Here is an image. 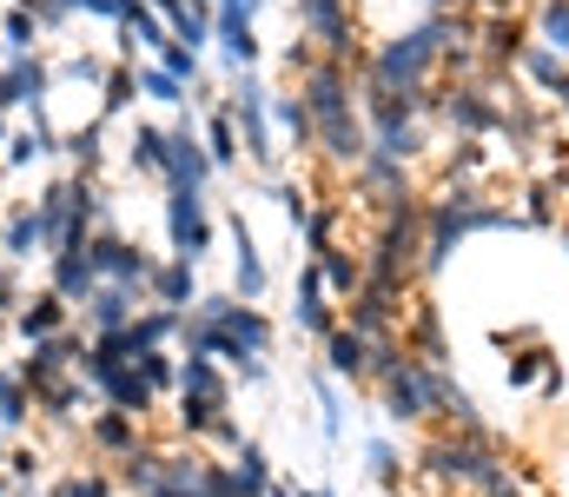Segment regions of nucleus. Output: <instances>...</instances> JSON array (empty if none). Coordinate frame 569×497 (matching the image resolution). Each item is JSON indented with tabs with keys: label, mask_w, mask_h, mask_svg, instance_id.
Returning a JSON list of instances; mask_svg holds the SVG:
<instances>
[{
	"label": "nucleus",
	"mask_w": 569,
	"mask_h": 497,
	"mask_svg": "<svg viewBox=\"0 0 569 497\" xmlns=\"http://www.w3.org/2000/svg\"><path fill=\"white\" fill-rule=\"evenodd\" d=\"M272 338H279V326L259 306H239L232 292H199L186 326H179V358H212L232 378L266 385L272 378Z\"/></svg>",
	"instance_id": "f257e3e1"
},
{
	"label": "nucleus",
	"mask_w": 569,
	"mask_h": 497,
	"mask_svg": "<svg viewBox=\"0 0 569 497\" xmlns=\"http://www.w3.org/2000/svg\"><path fill=\"white\" fill-rule=\"evenodd\" d=\"M219 107L232 113V133H239V153L259 166V179L284 172V153H279V133H272V80L266 73H232Z\"/></svg>",
	"instance_id": "f03ea898"
},
{
	"label": "nucleus",
	"mask_w": 569,
	"mask_h": 497,
	"mask_svg": "<svg viewBox=\"0 0 569 497\" xmlns=\"http://www.w3.org/2000/svg\"><path fill=\"white\" fill-rule=\"evenodd\" d=\"M159 226H166V259L199 266L219 246V212H212V192L199 186H159Z\"/></svg>",
	"instance_id": "7ed1b4c3"
},
{
	"label": "nucleus",
	"mask_w": 569,
	"mask_h": 497,
	"mask_svg": "<svg viewBox=\"0 0 569 497\" xmlns=\"http://www.w3.org/2000/svg\"><path fill=\"white\" fill-rule=\"evenodd\" d=\"M437 113H443V127H457V140H503V133H510V107H503L497 87H483V80L443 87V93H437Z\"/></svg>",
	"instance_id": "20e7f679"
},
{
	"label": "nucleus",
	"mask_w": 569,
	"mask_h": 497,
	"mask_svg": "<svg viewBox=\"0 0 569 497\" xmlns=\"http://www.w3.org/2000/svg\"><path fill=\"white\" fill-rule=\"evenodd\" d=\"M87 259H93V272H100V286H127V292H140L146 299V279H152V266H159V252H146L133 232H120L113 219L87 239Z\"/></svg>",
	"instance_id": "39448f33"
},
{
	"label": "nucleus",
	"mask_w": 569,
	"mask_h": 497,
	"mask_svg": "<svg viewBox=\"0 0 569 497\" xmlns=\"http://www.w3.org/2000/svg\"><path fill=\"white\" fill-rule=\"evenodd\" d=\"M53 107V60L47 53H20V60H0V113H40Z\"/></svg>",
	"instance_id": "423d86ee"
},
{
	"label": "nucleus",
	"mask_w": 569,
	"mask_h": 497,
	"mask_svg": "<svg viewBox=\"0 0 569 497\" xmlns=\"http://www.w3.org/2000/svg\"><path fill=\"white\" fill-rule=\"evenodd\" d=\"M159 186H199V192H212V160H206L192 107L172 113V127H166V172H159Z\"/></svg>",
	"instance_id": "0eeeda50"
},
{
	"label": "nucleus",
	"mask_w": 569,
	"mask_h": 497,
	"mask_svg": "<svg viewBox=\"0 0 569 497\" xmlns=\"http://www.w3.org/2000/svg\"><path fill=\"white\" fill-rule=\"evenodd\" d=\"M291 331L311 338V345H325V338L338 331V299H331L325 272H318L311 259H298V279H291Z\"/></svg>",
	"instance_id": "6e6552de"
},
{
	"label": "nucleus",
	"mask_w": 569,
	"mask_h": 497,
	"mask_svg": "<svg viewBox=\"0 0 569 497\" xmlns=\"http://www.w3.org/2000/svg\"><path fill=\"white\" fill-rule=\"evenodd\" d=\"M80 351H87V331L67 326V331H53V338H40V345H20V358H7V365L27 378V391H40V385H53V378H73Z\"/></svg>",
	"instance_id": "1a4fd4ad"
},
{
	"label": "nucleus",
	"mask_w": 569,
	"mask_h": 497,
	"mask_svg": "<svg viewBox=\"0 0 569 497\" xmlns=\"http://www.w3.org/2000/svg\"><path fill=\"white\" fill-rule=\"evenodd\" d=\"M219 226H226V239H232V299H239V306H259V299L272 292V272H266L259 232L246 226V212H226Z\"/></svg>",
	"instance_id": "9d476101"
},
{
	"label": "nucleus",
	"mask_w": 569,
	"mask_h": 497,
	"mask_svg": "<svg viewBox=\"0 0 569 497\" xmlns=\"http://www.w3.org/2000/svg\"><path fill=\"white\" fill-rule=\"evenodd\" d=\"M146 438H152V425L127 418V411H107V405H93V418L80 425V445H87L93 465H120L127 451H140Z\"/></svg>",
	"instance_id": "9b49d317"
},
{
	"label": "nucleus",
	"mask_w": 569,
	"mask_h": 497,
	"mask_svg": "<svg viewBox=\"0 0 569 497\" xmlns=\"http://www.w3.org/2000/svg\"><path fill=\"white\" fill-rule=\"evenodd\" d=\"M47 252H53V232L40 226V212H33V199H20V206H7L0 212V266H47Z\"/></svg>",
	"instance_id": "f8f14e48"
},
{
	"label": "nucleus",
	"mask_w": 569,
	"mask_h": 497,
	"mask_svg": "<svg viewBox=\"0 0 569 497\" xmlns=\"http://www.w3.org/2000/svg\"><path fill=\"white\" fill-rule=\"evenodd\" d=\"M73 326V306L53 292V286H33L27 299H20V312L7 319V338H20V345H40V338H53V331Z\"/></svg>",
	"instance_id": "ddd939ff"
},
{
	"label": "nucleus",
	"mask_w": 569,
	"mask_h": 497,
	"mask_svg": "<svg viewBox=\"0 0 569 497\" xmlns=\"http://www.w3.org/2000/svg\"><path fill=\"white\" fill-rule=\"evenodd\" d=\"M192 299H199V266H186V259H166L159 252V266H152V279H146V306H159V312H192Z\"/></svg>",
	"instance_id": "4468645a"
},
{
	"label": "nucleus",
	"mask_w": 569,
	"mask_h": 497,
	"mask_svg": "<svg viewBox=\"0 0 569 497\" xmlns=\"http://www.w3.org/2000/svg\"><path fill=\"white\" fill-rule=\"evenodd\" d=\"M140 292H127V286H93V299L73 312V326L87 331V338H100V331H120V326H133L140 319Z\"/></svg>",
	"instance_id": "2eb2a0df"
},
{
	"label": "nucleus",
	"mask_w": 569,
	"mask_h": 497,
	"mask_svg": "<svg viewBox=\"0 0 569 497\" xmlns=\"http://www.w3.org/2000/svg\"><path fill=\"white\" fill-rule=\"evenodd\" d=\"M318 351H325V365H318L325 378H338V385H371V338H358L345 319H338V331H331Z\"/></svg>",
	"instance_id": "dca6fc26"
},
{
	"label": "nucleus",
	"mask_w": 569,
	"mask_h": 497,
	"mask_svg": "<svg viewBox=\"0 0 569 497\" xmlns=\"http://www.w3.org/2000/svg\"><path fill=\"white\" fill-rule=\"evenodd\" d=\"M107 120L100 113H87V120H73V127H60V160H67V172H107Z\"/></svg>",
	"instance_id": "f3484780"
},
{
	"label": "nucleus",
	"mask_w": 569,
	"mask_h": 497,
	"mask_svg": "<svg viewBox=\"0 0 569 497\" xmlns=\"http://www.w3.org/2000/svg\"><path fill=\"white\" fill-rule=\"evenodd\" d=\"M47 286L80 312L87 299H93V286H100V272H93V259H87V246H67V252H47Z\"/></svg>",
	"instance_id": "a211bd4d"
},
{
	"label": "nucleus",
	"mask_w": 569,
	"mask_h": 497,
	"mask_svg": "<svg viewBox=\"0 0 569 497\" xmlns=\"http://www.w3.org/2000/svg\"><path fill=\"white\" fill-rule=\"evenodd\" d=\"M311 266L325 272V286H331V299H338V306H351V299L365 292V252H358V246L331 239L325 252H311Z\"/></svg>",
	"instance_id": "6ab92c4d"
},
{
	"label": "nucleus",
	"mask_w": 569,
	"mask_h": 497,
	"mask_svg": "<svg viewBox=\"0 0 569 497\" xmlns=\"http://www.w3.org/2000/svg\"><path fill=\"white\" fill-rule=\"evenodd\" d=\"M93 398H100L107 411H127V418H140V425H152V411H159V398L146 391V378L133 371V365H120V371H107V378L93 385Z\"/></svg>",
	"instance_id": "aec40b11"
},
{
	"label": "nucleus",
	"mask_w": 569,
	"mask_h": 497,
	"mask_svg": "<svg viewBox=\"0 0 569 497\" xmlns=\"http://www.w3.org/2000/svg\"><path fill=\"white\" fill-rule=\"evenodd\" d=\"M272 133H279V153L311 160V113H305L298 87H272Z\"/></svg>",
	"instance_id": "412c9836"
},
{
	"label": "nucleus",
	"mask_w": 569,
	"mask_h": 497,
	"mask_svg": "<svg viewBox=\"0 0 569 497\" xmlns=\"http://www.w3.org/2000/svg\"><path fill=\"white\" fill-rule=\"evenodd\" d=\"M120 160H127V172L159 179V172H166V127L146 120V113H133V120H127V140H120Z\"/></svg>",
	"instance_id": "4be33fe9"
},
{
	"label": "nucleus",
	"mask_w": 569,
	"mask_h": 497,
	"mask_svg": "<svg viewBox=\"0 0 569 497\" xmlns=\"http://www.w3.org/2000/svg\"><path fill=\"white\" fill-rule=\"evenodd\" d=\"M199 140H206V160H212V172H232V166H246V153H239V133H232V113L212 100V107H199Z\"/></svg>",
	"instance_id": "5701e85b"
},
{
	"label": "nucleus",
	"mask_w": 569,
	"mask_h": 497,
	"mask_svg": "<svg viewBox=\"0 0 569 497\" xmlns=\"http://www.w3.org/2000/svg\"><path fill=\"white\" fill-rule=\"evenodd\" d=\"M133 107H140L133 60H113V67H107V80H100V100H93V113H100L107 127H120V120H133Z\"/></svg>",
	"instance_id": "b1692460"
},
{
	"label": "nucleus",
	"mask_w": 569,
	"mask_h": 497,
	"mask_svg": "<svg viewBox=\"0 0 569 497\" xmlns=\"http://www.w3.org/2000/svg\"><path fill=\"white\" fill-rule=\"evenodd\" d=\"M33 431V391H27V378L0 358V438H27Z\"/></svg>",
	"instance_id": "393cba45"
},
{
	"label": "nucleus",
	"mask_w": 569,
	"mask_h": 497,
	"mask_svg": "<svg viewBox=\"0 0 569 497\" xmlns=\"http://www.w3.org/2000/svg\"><path fill=\"white\" fill-rule=\"evenodd\" d=\"M133 80H140V107H166V113H186L192 93L159 67V60H133Z\"/></svg>",
	"instance_id": "a878e982"
},
{
	"label": "nucleus",
	"mask_w": 569,
	"mask_h": 497,
	"mask_svg": "<svg viewBox=\"0 0 569 497\" xmlns=\"http://www.w3.org/2000/svg\"><path fill=\"white\" fill-rule=\"evenodd\" d=\"M365 471H371L385 491H405V471H411V465H405V445H398L391 431H371V438H365Z\"/></svg>",
	"instance_id": "bb28decb"
},
{
	"label": "nucleus",
	"mask_w": 569,
	"mask_h": 497,
	"mask_svg": "<svg viewBox=\"0 0 569 497\" xmlns=\"http://www.w3.org/2000/svg\"><path fill=\"white\" fill-rule=\"evenodd\" d=\"M47 465H53V458H47L40 438H13V445H7V485H13V491H40V485H47Z\"/></svg>",
	"instance_id": "cd10ccee"
},
{
	"label": "nucleus",
	"mask_w": 569,
	"mask_h": 497,
	"mask_svg": "<svg viewBox=\"0 0 569 497\" xmlns=\"http://www.w3.org/2000/svg\"><path fill=\"white\" fill-rule=\"evenodd\" d=\"M226 465H232V478H239V491H246V497H259V491H272V485H279V471H272V451H266L259 438H246V445H239Z\"/></svg>",
	"instance_id": "c85d7f7f"
},
{
	"label": "nucleus",
	"mask_w": 569,
	"mask_h": 497,
	"mask_svg": "<svg viewBox=\"0 0 569 497\" xmlns=\"http://www.w3.org/2000/svg\"><path fill=\"white\" fill-rule=\"evenodd\" d=\"M517 67L537 80V93L543 100H563V87H569V67L550 53V47H537V40H523V53H517Z\"/></svg>",
	"instance_id": "c756f323"
},
{
	"label": "nucleus",
	"mask_w": 569,
	"mask_h": 497,
	"mask_svg": "<svg viewBox=\"0 0 569 497\" xmlns=\"http://www.w3.org/2000/svg\"><path fill=\"white\" fill-rule=\"evenodd\" d=\"M47 491L53 497H120V485H113L107 465H67L60 478H47Z\"/></svg>",
	"instance_id": "7c9ffc66"
},
{
	"label": "nucleus",
	"mask_w": 569,
	"mask_h": 497,
	"mask_svg": "<svg viewBox=\"0 0 569 497\" xmlns=\"http://www.w3.org/2000/svg\"><path fill=\"white\" fill-rule=\"evenodd\" d=\"M530 40L550 47L569 67V0H537V20H530Z\"/></svg>",
	"instance_id": "2f4dec72"
},
{
	"label": "nucleus",
	"mask_w": 569,
	"mask_h": 497,
	"mask_svg": "<svg viewBox=\"0 0 569 497\" xmlns=\"http://www.w3.org/2000/svg\"><path fill=\"white\" fill-rule=\"evenodd\" d=\"M159 20H166V33H172L179 47H192V53H206V47H212V13H206V7L179 0V7H172V13H159Z\"/></svg>",
	"instance_id": "473e14b6"
},
{
	"label": "nucleus",
	"mask_w": 569,
	"mask_h": 497,
	"mask_svg": "<svg viewBox=\"0 0 569 497\" xmlns=\"http://www.w3.org/2000/svg\"><path fill=\"white\" fill-rule=\"evenodd\" d=\"M0 47H7V60H20V53H40L47 33H40V20L27 7H0Z\"/></svg>",
	"instance_id": "72a5a7b5"
},
{
	"label": "nucleus",
	"mask_w": 569,
	"mask_h": 497,
	"mask_svg": "<svg viewBox=\"0 0 569 497\" xmlns=\"http://www.w3.org/2000/svg\"><path fill=\"white\" fill-rule=\"evenodd\" d=\"M311 398H318V431H325V445H338V438H345V385L325 378V371H311Z\"/></svg>",
	"instance_id": "f704fd0d"
},
{
	"label": "nucleus",
	"mask_w": 569,
	"mask_h": 497,
	"mask_svg": "<svg viewBox=\"0 0 569 497\" xmlns=\"http://www.w3.org/2000/svg\"><path fill=\"white\" fill-rule=\"evenodd\" d=\"M133 371L146 378V391H152L159 405H166V398L179 391V351H172V345H166V351H146L140 365H133Z\"/></svg>",
	"instance_id": "c9c22d12"
},
{
	"label": "nucleus",
	"mask_w": 569,
	"mask_h": 497,
	"mask_svg": "<svg viewBox=\"0 0 569 497\" xmlns=\"http://www.w3.org/2000/svg\"><path fill=\"white\" fill-rule=\"evenodd\" d=\"M33 20H40V33H47V40H60V33H67V20H73V7H67V0H33Z\"/></svg>",
	"instance_id": "e433bc0d"
},
{
	"label": "nucleus",
	"mask_w": 569,
	"mask_h": 497,
	"mask_svg": "<svg viewBox=\"0 0 569 497\" xmlns=\"http://www.w3.org/2000/svg\"><path fill=\"white\" fill-rule=\"evenodd\" d=\"M20 299H27V286H20V266H0V326L20 312Z\"/></svg>",
	"instance_id": "4c0bfd02"
},
{
	"label": "nucleus",
	"mask_w": 569,
	"mask_h": 497,
	"mask_svg": "<svg viewBox=\"0 0 569 497\" xmlns=\"http://www.w3.org/2000/svg\"><path fill=\"white\" fill-rule=\"evenodd\" d=\"M7 133H13V120H7V113H0V147H7Z\"/></svg>",
	"instance_id": "58836bf2"
},
{
	"label": "nucleus",
	"mask_w": 569,
	"mask_h": 497,
	"mask_svg": "<svg viewBox=\"0 0 569 497\" xmlns=\"http://www.w3.org/2000/svg\"><path fill=\"white\" fill-rule=\"evenodd\" d=\"M259 497H291V485H272V491H259Z\"/></svg>",
	"instance_id": "ea45409f"
},
{
	"label": "nucleus",
	"mask_w": 569,
	"mask_h": 497,
	"mask_svg": "<svg viewBox=\"0 0 569 497\" xmlns=\"http://www.w3.org/2000/svg\"><path fill=\"white\" fill-rule=\"evenodd\" d=\"M7 445H13V438H0V471H7Z\"/></svg>",
	"instance_id": "a19ab883"
},
{
	"label": "nucleus",
	"mask_w": 569,
	"mask_h": 497,
	"mask_svg": "<svg viewBox=\"0 0 569 497\" xmlns=\"http://www.w3.org/2000/svg\"><path fill=\"white\" fill-rule=\"evenodd\" d=\"M0 206H7V166H0Z\"/></svg>",
	"instance_id": "79ce46f5"
},
{
	"label": "nucleus",
	"mask_w": 569,
	"mask_h": 497,
	"mask_svg": "<svg viewBox=\"0 0 569 497\" xmlns=\"http://www.w3.org/2000/svg\"><path fill=\"white\" fill-rule=\"evenodd\" d=\"M13 497H53V491H47V485H40V491H13Z\"/></svg>",
	"instance_id": "37998d69"
},
{
	"label": "nucleus",
	"mask_w": 569,
	"mask_h": 497,
	"mask_svg": "<svg viewBox=\"0 0 569 497\" xmlns=\"http://www.w3.org/2000/svg\"><path fill=\"white\" fill-rule=\"evenodd\" d=\"M0 497H13V485H7V471H0Z\"/></svg>",
	"instance_id": "c03bdc74"
},
{
	"label": "nucleus",
	"mask_w": 569,
	"mask_h": 497,
	"mask_svg": "<svg viewBox=\"0 0 569 497\" xmlns=\"http://www.w3.org/2000/svg\"><path fill=\"white\" fill-rule=\"evenodd\" d=\"M0 351H7V326H0Z\"/></svg>",
	"instance_id": "a18cd8bd"
},
{
	"label": "nucleus",
	"mask_w": 569,
	"mask_h": 497,
	"mask_svg": "<svg viewBox=\"0 0 569 497\" xmlns=\"http://www.w3.org/2000/svg\"><path fill=\"white\" fill-rule=\"evenodd\" d=\"M0 60H7V47H0Z\"/></svg>",
	"instance_id": "49530a36"
}]
</instances>
